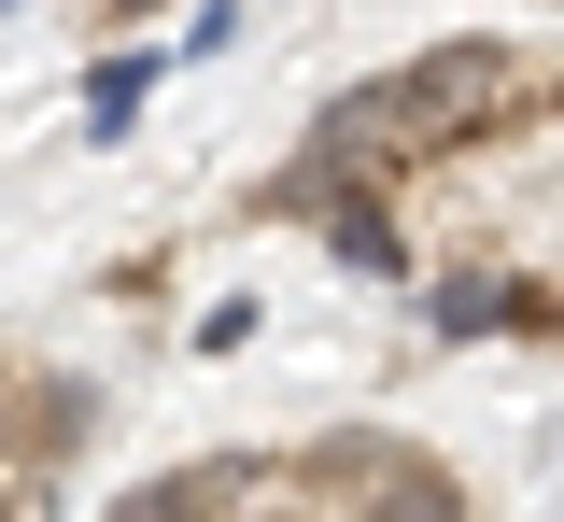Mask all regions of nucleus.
<instances>
[{
  "label": "nucleus",
  "instance_id": "f257e3e1",
  "mask_svg": "<svg viewBox=\"0 0 564 522\" xmlns=\"http://www.w3.org/2000/svg\"><path fill=\"white\" fill-rule=\"evenodd\" d=\"M282 494V452H198V466H155V480H128L99 522H240Z\"/></svg>",
  "mask_w": 564,
  "mask_h": 522
},
{
  "label": "nucleus",
  "instance_id": "20e7f679",
  "mask_svg": "<svg viewBox=\"0 0 564 522\" xmlns=\"http://www.w3.org/2000/svg\"><path fill=\"white\" fill-rule=\"evenodd\" d=\"M226 43H240V0H198V14H184V43H170V57H226Z\"/></svg>",
  "mask_w": 564,
  "mask_h": 522
},
{
  "label": "nucleus",
  "instance_id": "39448f33",
  "mask_svg": "<svg viewBox=\"0 0 564 522\" xmlns=\"http://www.w3.org/2000/svg\"><path fill=\"white\" fill-rule=\"evenodd\" d=\"M240 339H254V297H212V311H198V339H184V354H240Z\"/></svg>",
  "mask_w": 564,
  "mask_h": 522
},
{
  "label": "nucleus",
  "instance_id": "423d86ee",
  "mask_svg": "<svg viewBox=\"0 0 564 522\" xmlns=\"http://www.w3.org/2000/svg\"><path fill=\"white\" fill-rule=\"evenodd\" d=\"M155 14H170V0H99V29H155Z\"/></svg>",
  "mask_w": 564,
  "mask_h": 522
},
{
  "label": "nucleus",
  "instance_id": "0eeeda50",
  "mask_svg": "<svg viewBox=\"0 0 564 522\" xmlns=\"http://www.w3.org/2000/svg\"><path fill=\"white\" fill-rule=\"evenodd\" d=\"M240 522H325V509H296V494H269V509H240Z\"/></svg>",
  "mask_w": 564,
  "mask_h": 522
},
{
  "label": "nucleus",
  "instance_id": "6e6552de",
  "mask_svg": "<svg viewBox=\"0 0 564 522\" xmlns=\"http://www.w3.org/2000/svg\"><path fill=\"white\" fill-rule=\"evenodd\" d=\"M0 14H14V0H0Z\"/></svg>",
  "mask_w": 564,
  "mask_h": 522
},
{
  "label": "nucleus",
  "instance_id": "f03ea898",
  "mask_svg": "<svg viewBox=\"0 0 564 522\" xmlns=\"http://www.w3.org/2000/svg\"><path fill=\"white\" fill-rule=\"evenodd\" d=\"M155 85H170V43H113V57L85 72V142H128Z\"/></svg>",
  "mask_w": 564,
  "mask_h": 522
},
{
  "label": "nucleus",
  "instance_id": "7ed1b4c3",
  "mask_svg": "<svg viewBox=\"0 0 564 522\" xmlns=\"http://www.w3.org/2000/svg\"><path fill=\"white\" fill-rule=\"evenodd\" d=\"M352 522H466V480H452L437 452H410V438H395V466L367 480V509H352Z\"/></svg>",
  "mask_w": 564,
  "mask_h": 522
}]
</instances>
